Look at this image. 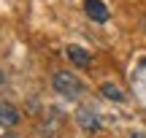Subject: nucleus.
<instances>
[{
  "label": "nucleus",
  "mask_w": 146,
  "mask_h": 138,
  "mask_svg": "<svg viewBox=\"0 0 146 138\" xmlns=\"http://www.w3.org/2000/svg\"><path fill=\"white\" fill-rule=\"evenodd\" d=\"M84 11H87V16H89L92 22H100V25L108 22V16H111L103 0H84Z\"/></svg>",
  "instance_id": "2"
},
{
  "label": "nucleus",
  "mask_w": 146,
  "mask_h": 138,
  "mask_svg": "<svg viewBox=\"0 0 146 138\" xmlns=\"http://www.w3.org/2000/svg\"><path fill=\"white\" fill-rule=\"evenodd\" d=\"M65 54H68V60L73 65H78V68H89V62H92V54L87 49H81V46H68Z\"/></svg>",
  "instance_id": "5"
},
{
  "label": "nucleus",
  "mask_w": 146,
  "mask_h": 138,
  "mask_svg": "<svg viewBox=\"0 0 146 138\" xmlns=\"http://www.w3.org/2000/svg\"><path fill=\"white\" fill-rule=\"evenodd\" d=\"M3 81H5V76H3V70H0V84H3Z\"/></svg>",
  "instance_id": "8"
},
{
  "label": "nucleus",
  "mask_w": 146,
  "mask_h": 138,
  "mask_svg": "<svg viewBox=\"0 0 146 138\" xmlns=\"http://www.w3.org/2000/svg\"><path fill=\"white\" fill-rule=\"evenodd\" d=\"M100 95H103V98H108V100L125 103V92H122L116 84H103V87H100Z\"/></svg>",
  "instance_id": "6"
},
{
  "label": "nucleus",
  "mask_w": 146,
  "mask_h": 138,
  "mask_svg": "<svg viewBox=\"0 0 146 138\" xmlns=\"http://www.w3.org/2000/svg\"><path fill=\"white\" fill-rule=\"evenodd\" d=\"M5 138H16V135H5Z\"/></svg>",
  "instance_id": "9"
},
{
  "label": "nucleus",
  "mask_w": 146,
  "mask_h": 138,
  "mask_svg": "<svg viewBox=\"0 0 146 138\" xmlns=\"http://www.w3.org/2000/svg\"><path fill=\"white\" fill-rule=\"evenodd\" d=\"M19 125V108L0 100V127H16Z\"/></svg>",
  "instance_id": "4"
},
{
  "label": "nucleus",
  "mask_w": 146,
  "mask_h": 138,
  "mask_svg": "<svg viewBox=\"0 0 146 138\" xmlns=\"http://www.w3.org/2000/svg\"><path fill=\"white\" fill-rule=\"evenodd\" d=\"M130 138H146L143 133H130Z\"/></svg>",
  "instance_id": "7"
},
{
  "label": "nucleus",
  "mask_w": 146,
  "mask_h": 138,
  "mask_svg": "<svg viewBox=\"0 0 146 138\" xmlns=\"http://www.w3.org/2000/svg\"><path fill=\"white\" fill-rule=\"evenodd\" d=\"M76 119H78V125H81L84 133H98V130H100V119H98V114L89 111V108H78Z\"/></svg>",
  "instance_id": "3"
},
{
  "label": "nucleus",
  "mask_w": 146,
  "mask_h": 138,
  "mask_svg": "<svg viewBox=\"0 0 146 138\" xmlns=\"http://www.w3.org/2000/svg\"><path fill=\"white\" fill-rule=\"evenodd\" d=\"M52 84H54V90H57L62 98H68V100H73V98H78L84 92L81 79H78L76 73H68V70H57L54 79H52Z\"/></svg>",
  "instance_id": "1"
}]
</instances>
